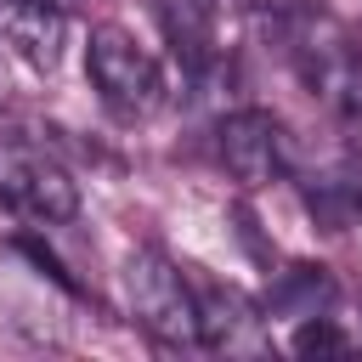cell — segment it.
I'll list each match as a JSON object with an SVG mask.
<instances>
[{
    "label": "cell",
    "mask_w": 362,
    "mask_h": 362,
    "mask_svg": "<svg viewBox=\"0 0 362 362\" xmlns=\"http://www.w3.org/2000/svg\"><path fill=\"white\" fill-rule=\"evenodd\" d=\"M283 40H288V62L305 79V90L328 113L356 124L362 119V40L339 17L317 11V6L288 11L283 17Z\"/></svg>",
    "instance_id": "cell-1"
},
{
    "label": "cell",
    "mask_w": 362,
    "mask_h": 362,
    "mask_svg": "<svg viewBox=\"0 0 362 362\" xmlns=\"http://www.w3.org/2000/svg\"><path fill=\"white\" fill-rule=\"evenodd\" d=\"M0 204L34 226H57L79 215V181L34 130L0 124Z\"/></svg>",
    "instance_id": "cell-2"
},
{
    "label": "cell",
    "mask_w": 362,
    "mask_h": 362,
    "mask_svg": "<svg viewBox=\"0 0 362 362\" xmlns=\"http://www.w3.org/2000/svg\"><path fill=\"white\" fill-rule=\"evenodd\" d=\"M119 288H124V311L141 334H153L158 345H204L198 288L187 283V272L170 255L136 249L119 272Z\"/></svg>",
    "instance_id": "cell-3"
},
{
    "label": "cell",
    "mask_w": 362,
    "mask_h": 362,
    "mask_svg": "<svg viewBox=\"0 0 362 362\" xmlns=\"http://www.w3.org/2000/svg\"><path fill=\"white\" fill-rule=\"evenodd\" d=\"M85 74H90V90L102 96V107L113 119H124V124L153 119L158 102H164V74H158L153 51L130 28H119V23L90 28V40H85Z\"/></svg>",
    "instance_id": "cell-4"
},
{
    "label": "cell",
    "mask_w": 362,
    "mask_h": 362,
    "mask_svg": "<svg viewBox=\"0 0 362 362\" xmlns=\"http://www.w3.org/2000/svg\"><path fill=\"white\" fill-rule=\"evenodd\" d=\"M215 158L238 187H272L288 170V130L266 107H238L215 130Z\"/></svg>",
    "instance_id": "cell-5"
},
{
    "label": "cell",
    "mask_w": 362,
    "mask_h": 362,
    "mask_svg": "<svg viewBox=\"0 0 362 362\" xmlns=\"http://www.w3.org/2000/svg\"><path fill=\"white\" fill-rule=\"evenodd\" d=\"M0 45L28 74H57L62 45H68L62 0H0Z\"/></svg>",
    "instance_id": "cell-6"
},
{
    "label": "cell",
    "mask_w": 362,
    "mask_h": 362,
    "mask_svg": "<svg viewBox=\"0 0 362 362\" xmlns=\"http://www.w3.org/2000/svg\"><path fill=\"white\" fill-rule=\"evenodd\" d=\"M158 23H164V40H170V57L187 74H209L221 62L215 0H158Z\"/></svg>",
    "instance_id": "cell-7"
},
{
    "label": "cell",
    "mask_w": 362,
    "mask_h": 362,
    "mask_svg": "<svg viewBox=\"0 0 362 362\" xmlns=\"http://www.w3.org/2000/svg\"><path fill=\"white\" fill-rule=\"evenodd\" d=\"M198 322H204V345L215 351H266V311L238 288H204Z\"/></svg>",
    "instance_id": "cell-8"
},
{
    "label": "cell",
    "mask_w": 362,
    "mask_h": 362,
    "mask_svg": "<svg viewBox=\"0 0 362 362\" xmlns=\"http://www.w3.org/2000/svg\"><path fill=\"white\" fill-rule=\"evenodd\" d=\"M305 209L328 232L362 226V164H328L305 181Z\"/></svg>",
    "instance_id": "cell-9"
},
{
    "label": "cell",
    "mask_w": 362,
    "mask_h": 362,
    "mask_svg": "<svg viewBox=\"0 0 362 362\" xmlns=\"http://www.w3.org/2000/svg\"><path fill=\"white\" fill-rule=\"evenodd\" d=\"M334 277H328V266H317V260H294L277 283H272V294H266V317H288V322H300V317H322V311H334Z\"/></svg>",
    "instance_id": "cell-10"
},
{
    "label": "cell",
    "mask_w": 362,
    "mask_h": 362,
    "mask_svg": "<svg viewBox=\"0 0 362 362\" xmlns=\"http://www.w3.org/2000/svg\"><path fill=\"white\" fill-rule=\"evenodd\" d=\"M351 345H356V339H351L328 311H322V317H300L294 334H288V351H294V356H339V351H351Z\"/></svg>",
    "instance_id": "cell-11"
},
{
    "label": "cell",
    "mask_w": 362,
    "mask_h": 362,
    "mask_svg": "<svg viewBox=\"0 0 362 362\" xmlns=\"http://www.w3.org/2000/svg\"><path fill=\"white\" fill-rule=\"evenodd\" d=\"M356 339H362V305H356Z\"/></svg>",
    "instance_id": "cell-12"
}]
</instances>
